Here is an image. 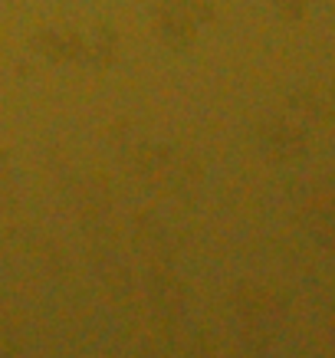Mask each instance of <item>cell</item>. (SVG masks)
<instances>
[{
    "instance_id": "1",
    "label": "cell",
    "mask_w": 335,
    "mask_h": 358,
    "mask_svg": "<svg viewBox=\"0 0 335 358\" xmlns=\"http://www.w3.org/2000/svg\"><path fill=\"white\" fill-rule=\"evenodd\" d=\"M158 30L171 46H187L197 33L194 0H162L158 3Z\"/></svg>"
}]
</instances>
